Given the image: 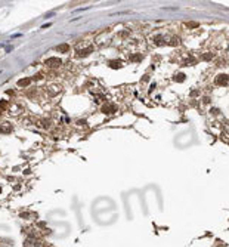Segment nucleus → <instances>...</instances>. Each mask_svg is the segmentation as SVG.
Here are the masks:
<instances>
[{
  "mask_svg": "<svg viewBox=\"0 0 229 247\" xmlns=\"http://www.w3.org/2000/svg\"><path fill=\"white\" fill-rule=\"evenodd\" d=\"M61 64H62V61L59 58H49V59L44 61V65L51 67V68H56V67H59Z\"/></svg>",
  "mask_w": 229,
  "mask_h": 247,
  "instance_id": "1",
  "label": "nucleus"
},
{
  "mask_svg": "<svg viewBox=\"0 0 229 247\" xmlns=\"http://www.w3.org/2000/svg\"><path fill=\"white\" fill-rule=\"evenodd\" d=\"M214 82H216V85L217 86H226L229 82V77L226 76V74H219V76L214 78Z\"/></svg>",
  "mask_w": 229,
  "mask_h": 247,
  "instance_id": "2",
  "label": "nucleus"
},
{
  "mask_svg": "<svg viewBox=\"0 0 229 247\" xmlns=\"http://www.w3.org/2000/svg\"><path fill=\"white\" fill-rule=\"evenodd\" d=\"M115 110H117V107H115L114 104H105V105L102 107V111H103L105 114H111V112H114Z\"/></svg>",
  "mask_w": 229,
  "mask_h": 247,
  "instance_id": "3",
  "label": "nucleus"
},
{
  "mask_svg": "<svg viewBox=\"0 0 229 247\" xmlns=\"http://www.w3.org/2000/svg\"><path fill=\"white\" fill-rule=\"evenodd\" d=\"M12 130H13V127H12V124H9V123H5V124L0 126V133H3V135L12 133Z\"/></svg>",
  "mask_w": 229,
  "mask_h": 247,
  "instance_id": "4",
  "label": "nucleus"
},
{
  "mask_svg": "<svg viewBox=\"0 0 229 247\" xmlns=\"http://www.w3.org/2000/svg\"><path fill=\"white\" fill-rule=\"evenodd\" d=\"M92 51H93V48H87V49H83V51H78L77 52V56H78V58H84V56H87Z\"/></svg>",
  "mask_w": 229,
  "mask_h": 247,
  "instance_id": "5",
  "label": "nucleus"
},
{
  "mask_svg": "<svg viewBox=\"0 0 229 247\" xmlns=\"http://www.w3.org/2000/svg\"><path fill=\"white\" fill-rule=\"evenodd\" d=\"M31 80H33V78H21V80L18 82V86H19V87H25V86H28L31 83Z\"/></svg>",
  "mask_w": 229,
  "mask_h": 247,
  "instance_id": "6",
  "label": "nucleus"
},
{
  "mask_svg": "<svg viewBox=\"0 0 229 247\" xmlns=\"http://www.w3.org/2000/svg\"><path fill=\"white\" fill-rule=\"evenodd\" d=\"M68 49H69V46H68L67 43H62V44H59V46H56V51L58 52H68Z\"/></svg>",
  "mask_w": 229,
  "mask_h": 247,
  "instance_id": "7",
  "label": "nucleus"
},
{
  "mask_svg": "<svg viewBox=\"0 0 229 247\" xmlns=\"http://www.w3.org/2000/svg\"><path fill=\"white\" fill-rule=\"evenodd\" d=\"M155 43H157V44H160V46H163V44L166 43V40H164V39H163V36L160 34V36H157V37H155Z\"/></svg>",
  "mask_w": 229,
  "mask_h": 247,
  "instance_id": "8",
  "label": "nucleus"
},
{
  "mask_svg": "<svg viewBox=\"0 0 229 247\" xmlns=\"http://www.w3.org/2000/svg\"><path fill=\"white\" fill-rule=\"evenodd\" d=\"M110 67H112V68H120L121 67V62H118V61H111Z\"/></svg>",
  "mask_w": 229,
  "mask_h": 247,
  "instance_id": "9",
  "label": "nucleus"
},
{
  "mask_svg": "<svg viewBox=\"0 0 229 247\" xmlns=\"http://www.w3.org/2000/svg\"><path fill=\"white\" fill-rule=\"evenodd\" d=\"M185 25H186L188 28H197V27H198V22H185Z\"/></svg>",
  "mask_w": 229,
  "mask_h": 247,
  "instance_id": "10",
  "label": "nucleus"
},
{
  "mask_svg": "<svg viewBox=\"0 0 229 247\" xmlns=\"http://www.w3.org/2000/svg\"><path fill=\"white\" fill-rule=\"evenodd\" d=\"M175 80H176V82H182V80H185V74H182V73L178 74V76L175 77Z\"/></svg>",
  "mask_w": 229,
  "mask_h": 247,
  "instance_id": "11",
  "label": "nucleus"
},
{
  "mask_svg": "<svg viewBox=\"0 0 229 247\" xmlns=\"http://www.w3.org/2000/svg\"><path fill=\"white\" fill-rule=\"evenodd\" d=\"M203 59H204V61H210V59H213V55H212V53H205V55L203 56Z\"/></svg>",
  "mask_w": 229,
  "mask_h": 247,
  "instance_id": "12",
  "label": "nucleus"
},
{
  "mask_svg": "<svg viewBox=\"0 0 229 247\" xmlns=\"http://www.w3.org/2000/svg\"><path fill=\"white\" fill-rule=\"evenodd\" d=\"M141 59H142V55H133L132 56V61H135V62L136 61H141Z\"/></svg>",
  "mask_w": 229,
  "mask_h": 247,
  "instance_id": "13",
  "label": "nucleus"
},
{
  "mask_svg": "<svg viewBox=\"0 0 229 247\" xmlns=\"http://www.w3.org/2000/svg\"><path fill=\"white\" fill-rule=\"evenodd\" d=\"M6 105H8V104L5 102V101H0V108H2V110H3V108H6Z\"/></svg>",
  "mask_w": 229,
  "mask_h": 247,
  "instance_id": "14",
  "label": "nucleus"
},
{
  "mask_svg": "<svg viewBox=\"0 0 229 247\" xmlns=\"http://www.w3.org/2000/svg\"><path fill=\"white\" fill-rule=\"evenodd\" d=\"M46 247H52V246H46Z\"/></svg>",
  "mask_w": 229,
  "mask_h": 247,
  "instance_id": "15",
  "label": "nucleus"
},
{
  "mask_svg": "<svg viewBox=\"0 0 229 247\" xmlns=\"http://www.w3.org/2000/svg\"><path fill=\"white\" fill-rule=\"evenodd\" d=\"M0 191H2V188H0Z\"/></svg>",
  "mask_w": 229,
  "mask_h": 247,
  "instance_id": "16",
  "label": "nucleus"
}]
</instances>
